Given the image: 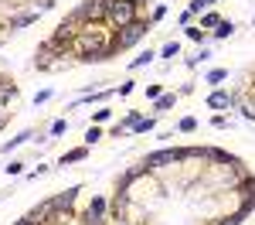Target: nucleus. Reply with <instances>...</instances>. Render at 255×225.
I'll return each instance as SVG.
<instances>
[{
	"instance_id": "nucleus-7",
	"label": "nucleus",
	"mask_w": 255,
	"mask_h": 225,
	"mask_svg": "<svg viewBox=\"0 0 255 225\" xmlns=\"http://www.w3.org/2000/svg\"><path fill=\"white\" fill-rule=\"evenodd\" d=\"M14 99H17V85L0 79V109H3V106H10Z\"/></svg>"
},
{
	"instance_id": "nucleus-1",
	"label": "nucleus",
	"mask_w": 255,
	"mask_h": 225,
	"mask_svg": "<svg viewBox=\"0 0 255 225\" xmlns=\"http://www.w3.org/2000/svg\"><path fill=\"white\" fill-rule=\"evenodd\" d=\"M139 3H143V0H109L106 14H109L113 24L126 27V24H133V20L139 17Z\"/></svg>"
},
{
	"instance_id": "nucleus-10",
	"label": "nucleus",
	"mask_w": 255,
	"mask_h": 225,
	"mask_svg": "<svg viewBox=\"0 0 255 225\" xmlns=\"http://www.w3.org/2000/svg\"><path fill=\"white\" fill-rule=\"evenodd\" d=\"M24 140H31V130H24V133H17L14 140H7L3 147H0V154H10V150H14V147H20Z\"/></svg>"
},
{
	"instance_id": "nucleus-8",
	"label": "nucleus",
	"mask_w": 255,
	"mask_h": 225,
	"mask_svg": "<svg viewBox=\"0 0 255 225\" xmlns=\"http://www.w3.org/2000/svg\"><path fill=\"white\" fill-rule=\"evenodd\" d=\"M34 20H38V14H34V10H27V14L10 17V24H7V27H10V31H17V27H27V24H34Z\"/></svg>"
},
{
	"instance_id": "nucleus-16",
	"label": "nucleus",
	"mask_w": 255,
	"mask_h": 225,
	"mask_svg": "<svg viewBox=\"0 0 255 225\" xmlns=\"http://www.w3.org/2000/svg\"><path fill=\"white\" fill-rule=\"evenodd\" d=\"M65 130H68V123H65V120L51 123V133H55V137H61V133H65Z\"/></svg>"
},
{
	"instance_id": "nucleus-15",
	"label": "nucleus",
	"mask_w": 255,
	"mask_h": 225,
	"mask_svg": "<svg viewBox=\"0 0 255 225\" xmlns=\"http://www.w3.org/2000/svg\"><path fill=\"white\" fill-rule=\"evenodd\" d=\"M221 20H218V14H204V20H201V27H218Z\"/></svg>"
},
{
	"instance_id": "nucleus-2",
	"label": "nucleus",
	"mask_w": 255,
	"mask_h": 225,
	"mask_svg": "<svg viewBox=\"0 0 255 225\" xmlns=\"http://www.w3.org/2000/svg\"><path fill=\"white\" fill-rule=\"evenodd\" d=\"M146 31H150V20L136 17V20H133V24H126V27H123V34H119V38H116V48H129V44H136V41L143 38Z\"/></svg>"
},
{
	"instance_id": "nucleus-3",
	"label": "nucleus",
	"mask_w": 255,
	"mask_h": 225,
	"mask_svg": "<svg viewBox=\"0 0 255 225\" xmlns=\"http://www.w3.org/2000/svg\"><path fill=\"white\" fill-rule=\"evenodd\" d=\"M106 219V198H92V205L85 208V222L82 225H102Z\"/></svg>"
},
{
	"instance_id": "nucleus-9",
	"label": "nucleus",
	"mask_w": 255,
	"mask_h": 225,
	"mask_svg": "<svg viewBox=\"0 0 255 225\" xmlns=\"http://www.w3.org/2000/svg\"><path fill=\"white\" fill-rule=\"evenodd\" d=\"M208 106H211V109H225V106H232V96H228V92H211V96H208Z\"/></svg>"
},
{
	"instance_id": "nucleus-13",
	"label": "nucleus",
	"mask_w": 255,
	"mask_h": 225,
	"mask_svg": "<svg viewBox=\"0 0 255 225\" xmlns=\"http://www.w3.org/2000/svg\"><path fill=\"white\" fill-rule=\"evenodd\" d=\"M174 106V92L170 96H157V109H170Z\"/></svg>"
},
{
	"instance_id": "nucleus-20",
	"label": "nucleus",
	"mask_w": 255,
	"mask_h": 225,
	"mask_svg": "<svg viewBox=\"0 0 255 225\" xmlns=\"http://www.w3.org/2000/svg\"><path fill=\"white\" fill-rule=\"evenodd\" d=\"M194 126H197V123L191 120V116H187V120H180V133H191V130H194Z\"/></svg>"
},
{
	"instance_id": "nucleus-17",
	"label": "nucleus",
	"mask_w": 255,
	"mask_h": 225,
	"mask_svg": "<svg viewBox=\"0 0 255 225\" xmlns=\"http://www.w3.org/2000/svg\"><path fill=\"white\" fill-rule=\"evenodd\" d=\"M133 130H136V133H146V130H153V120H139Z\"/></svg>"
},
{
	"instance_id": "nucleus-24",
	"label": "nucleus",
	"mask_w": 255,
	"mask_h": 225,
	"mask_svg": "<svg viewBox=\"0 0 255 225\" xmlns=\"http://www.w3.org/2000/svg\"><path fill=\"white\" fill-rule=\"evenodd\" d=\"M7 116H10V113H3V109H0V130H3V123H7Z\"/></svg>"
},
{
	"instance_id": "nucleus-11",
	"label": "nucleus",
	"mask_w": 255,
	"mask_h": 225,
	"mask_svg": "<svg viewBox=\"0 0 255 225\" xmlns=\"http://www.w3.org/2000/svg\"><path fill=\"white\" fill-rule=\"evenodd\" d=\"M85 154H89V147H79V150H68V154L61 157V167H65V164H79V161H85Z\"/></svg>"
},
{
	"instance_id": "nucleus-5",
	"label": "nucleus",
	"mask_w": 255,
	"mask_h": 225,
	"mask_svg": "<svg viewBox=\"0 0 255 225\" xmlns=\"http://www.w3.org/2000/svg\"><path fill=\"white\" fill-rule=\"evenodd\" d=\"M75 198H79V188H68V191H61L58 198H51V205H55V215H58V212H68V208L75 205Z\"/></svg>"
},
{
	"instance_id": "nucleus-6",
	"label": "nucleus",
	"mask_w": 255,
	"mask_h": 225,
	"mask_svg": "<svg viewBox=\"0 0 255 225\" xmlns=\"http://www.w3.org/2000/svg\"><path fill=\"white\" fill-rule=\"evenodd\" d=\"M204 157H208L211 164H221V167H238V161L232 157V154H225V150H215V147H211V150H204Z\"/></svg>"
},
{
	"instance_id": "nucleus-12",
	"label": "nucleus",
	"mask_w": 255,
	"mask_h": 225,
	"mask_svg": "<svg viewBox=\"0 0 255 225\" xmlns=\"http://www.w3.org/2000/svg\"><path fill=\"white\" fill-rule=\"evenodd\" d=\"M232 31H235V24H232V20H221V24H218V31H215V38H228Z\"/></svg>"
},
{
	"instance_id": "nucleus-18",
	"label": "nucleus",
	"mask_w": 255,
	"mask_h": 225,
	"mask_svg": "<svg viewBox=\"0 0 255 225\" xmlns=\"http://www.w3.org/2000/svg\"><path fill=\"white\" fill-rule=\"evenodd\" d=\"M187 38L191 41H204V31H201V27H187Z\"/></svg>"
},
{
	"instance_id": "nucleus-4",
	"label": "nucleus",
	"mask_w": 255,
	"mask_h": 225,
	"mask_svg": "<svg viewBox=\"0 0 255 225\" xmlns=\"http://www.w3.org/2000/svg\"><path fill=\"white\" fill-rule=\"evenodd\" d=\"M180 161V150H157V154H150V157H146V171H150V167H160V164H177Z\"/></svg>"
},
{
	"instance_id": "nucleus-14",
	"label": "nucleus",
	"mask_w": 255,
	"mask_h": 225,
	"mask_svg": "<svg viewBox=\"0 0 255 225\" xmlns=\"http://www.w3.org/2000/svg\"><path fill=\"white\" fill-rule=\"evenodd\" d=\"M177 51H180V44H177V41H170V44H163V58H174Z\"/></svg>"
},
{
	"instance_id": "nucleus-22",
	"label": "nucleus",
	"mask_w": 255,
	"mask_h": 225,
	"mask_svg": "<svg viewBox=\"0 0 255 225\" xmlns=\"http://www.w3.org/2000/svg\"><path fill=\"white\" fill-rule=\"evenodd\" d=\"M208 82H225V72L215 68V72H208Z\"/></svg>"
},
{
	"instance_id": "nucleus-23",
	"label": "nucleus",
	"mask_w": 255,
	"mask_h": 225,
	"mask_svg": "<svg viewBox=\"0 0 255 225\" xmlns=\"http://www.w3.org/2000/svg\"><path fill=\"white\" fill-rule=\"evenodd\" d=\"M109 116H113L109 109H99V113H96V123H106V120H109Z\"/></svg>"
},
{
	"instance_id": "nucleus-21",
	"label": "nucleus",
	"mask_w": 255,
	"mask_h": 225,
	"mask_svg": "<svg viewBox=\"0 0 255 225\" xmlns=\"http://www.w3.org/2000/svg\"><path fill=\"white\" fill-rule=\"evenodd\" d=\"M99 137H102V130H99V126H92V130H89V133H85V140H89V143H96Z\"/></svg>"
},
{
	"instance_id": "nucleus-19",
	"label": "nucleus",
	"mask_w": 255,
	"mask_h": 225,
	"mask_svg": "<svg viewBox=\"0 0 255 225\" xmlns=\"http://www.w3.org/2000/svg\"><path fill=\"white\" fill-rule=\"evenodd\" d=\"M146 61H153V51H146V55H139V58H133V68H139V65H146Z\"/></svg>"
},
{
	"instance_id": "nucleus-25",
	"label": "nucleus",
	"mask_w": 255,
	"mask_h": 225,
	"mask_svg": "<svg viewBox=\"0 0 255 225\" xmlns=\"http://www.w3.org/2000/svg\"><path fill=\"white\" fill-rule=\"evenodd\" d=\"M14 225H27V222H24V219H20V222H14Z\"/></svg>"
}]
</instances>
